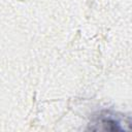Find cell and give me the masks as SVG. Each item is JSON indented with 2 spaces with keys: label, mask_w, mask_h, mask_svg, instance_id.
I'll return each instance as SVG.
<instances>
[{
  "label": "cell",
  "mask_w": 132,
  "mask_h": 132,
  "mask_svg": "<svg viewBox=\"0 0 132 132\" xmlns=\"http://www.w3.org/2000/svg\"><path fill=\"white\" fill-rule=\"evenodd\" d=\"M89 129L93 131H131L132 118L111 110H101L93 114L89 124Z\"/></svg>",
  "instance_id": "cell-1"
}]
</instances>
